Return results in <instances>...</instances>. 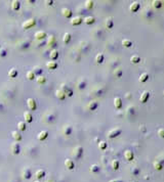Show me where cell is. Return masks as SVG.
<instances>
[{
    "label": "cell",
    "instance_id": "cell-53",
    "mask_svg": "<svg viewBox=\"0 0 164 182\" xmlns=\"http://www.w3.org/2000/svg\"><path fill=\"white\" fill-rule=\"evenodd\" d=\"M27 2H28V3H34V2H35V1H34V0H33V1H27Z\"/></svg>",
    "mask_w": 164,
    "mask_h": 182
},
{
    "label": "cell",
    "instance_id": "cell-45",
    "mask_svg": "<svg viewBox=\"0 0 164 182\" xmlns=\"http://www.w3.org/2000/svg\"><path fill=\"white\" fill-rule=\"evenodd\" d=\"M154 168H155L156 170H162V162L156 160V161L154 162Z\"/></svg>",
    "mask_w": 164,
    "mask_h": 182
},
{
    "label": "cell",
    "instance_id": "cell-28",
    "mask_svg": "<svg viewBox=\"0 0 164 182\" xmlns=\"http://www.w3.org/2000/svg\"><path fill=\"white\" fill-rule=\"evenodd\" d=\"M24 118H25V121L27 123H31L33 121V116L30 112H25L24 113Z\"/></svg>",
    "mask_w": 164,
    "mask_h": 182
},
{
    "label": "cell",
    "instance_id": "cell-39",
    "mask_svg": "<svg viewBox=\"0 0 164 182\" xmlns=\"http://www.w3.org/2000/svg\"><path fill=\"white\" fill-rule=\"evenodd\" d=\"M104 62V54L103 53H97L95 55V63L96 64H102Z\"/></svg>",
    "mask_w": 164,
    "mask_h": 182
},
{
    "label": "cell",
    "instance_id": "cell-30",
    "mask_svg": "<svg viewBox=\"0 0 164 182\" xmlns=\"http://www.w3.org/2000/svg\"><path fill=\"white\" fill-rule=\"evenodd\" d=\"M59 55H60V53H59V51H58L57 49H52V50L50 51V53H49V57H50V59H52V60L57 59V58L59 57Z\"/></svg>",
    "mask_w": 164,
    "mask_h": 182
},
{
    "label": "cell",
    "instance_id": "cell-21",
    "mask_svg": "<svg viewBox=\"0 0 164 182\" xmlns=\"http://www.w3.org/2000/svg\"><path fill=\"white\" fill-rule=\"evenodd\" d=\"M133 153H132V150H130V149H126L125 151H124V158L127 160V161H132L133 160Z\"/></svg>",
    "mask_w": 164,
    "mask_h": 182
},
{
    "label": "cell",
    "instance_id": "cell-29",
    "mask_svg": "<svg viewBox=\"0 0 164 182\" xmlns=\"http://www.w3.org/2000/svg\"><path fill=\"white\" fill-rule=\"evenodd\" d=\"M83 22H84L86 25H92V24L95 22V18H94L93 16L88 15V16H86V17L83 18Z\"/></svg>",
    "mask_w": 164,
    "mask_h": 182
},
{
    "label": "cell",
    "instance_id": "cell-51",
    "mask_svg": "<svg viewBox=\"0 0 164 182\" xmlns=\"http://www.w3.org/2000/svg\"><path fill=\"white\" fill-rule=\"evenodd\" d=\"M45 4L50 6V5H52V4H53V1H52V0H45Z\"/></svg>",
    "mask_w": 164,
    "mask_h": 182
},
{
    "label": "cell",
    "instance_id": "cell-26",
    "mask_svg": "<svg viewBox=\"0 0 164 182\" xmlns=\"http://www.w3.org/2000/svg\"><path fill=\"white\" fill-rule=\"evenodd\" d=\"M11 135H12V138L17 142V141H21L22 140V134L19 132V131H12L11 132Z\"/></svg>",
    "mask_w": 164,
    "mask_h": 182
},
{
    "label": "cell",
    "instance_id": "cell-9",
    "mask_svg": "<svg viewBox=\"0 0 164 182\" xmlns=\"http://www.w3.org/2000/svg\"><path fill=\"white\" fill-rule=\"evenodd\" d=\"M140 7H141V3H140L139 1H134V2H132V3L130 4L129 10H130L131 12H136V11L140 9Z\"/></svg>",
    "mask_w": 164,
    "mask_h": 182
},
{
    "label": "cell",
    "instance_id": "cell-17",
    "mask_svg": "<svg viewBox=\"0 0 164 182\" xmlns=\"http://www.w3.org/2000/svg\"><path fill=\"white\" fill-rule=\"evenodd\" d=\"M82 21H83V18H82V16H80V15L74 16V17L71 19V25H73V26H78V25L81 24Z\"/></svg>",
    "mask_w": 164,
    "mask_h": 182
},
{
    "label": "cell",
    "instance_id": "cell-48",
    "mask_svg": "<svg viewBox=\"0 0 164 182\" xmlns=\"http://www.w3.org/2000/svg\"><path fill=\"white\" fill-rule=\"evenodd\" d=\"M7 55V50L4 47H0V57H4Z\"/></svg>",
    "mask_w": 164,
    "mask_h": 182
},
{
    "label": "cell",
    "instance_id": "cell-52",
    "mask_svg": "<svg viewBox=\"0 0 164 182\" xmlns=\"http://www.w3.org/2000/svg\"><path fill=\"white\" fill-rule=\"evenodd\" d=\"M109 182H123L121 179H112V180H110Z\"/></svg>",
    "mask_w": 164,
    "mask_h": 182
},
{
    "label": "cell",
    "instance_id": "cell-50",
    "mask_svg": "<svg viewBox=\"0 0 164 182\" xmlns=\"http://www.w3.org/2000/svg\"><path fill=\"white\" fill-rule=\"evenodd\" d=\"M158 135H159L161 138H163V137H164V130H163V128H160V129H158Z\"/></svg>",
    "mask_w": 164,
    "mask_h": 182
},
{
    "label": "cell",
    "instance_id": "cell-8",
    "mask_svg": "<svg viewBox=\"0 0 164 182\" xmlns=\"http://www.w3.org/2000/svg\"><path fill=\"white\" fill-rule=\"evenodd\" d=\"M22 177L24 179H30L32 177V172H31V169L29 167H26L23 169L22 171Z\"/></svg>",
    "mask_w": 164,
    "mask_h": 182
},
{
    "label": "cell",
    "instance_id": "cell-54",
    "mask_svg": "<svg viewBox=\"0 0 164 182\" xmlns=\"http://www.w3.org/2000/svg\"><path fill=\"white\" fill-rule=\"evenodd\" d=\"M35 182H40V181H38V180H37V181H35Z\"/></svg>",
    "mask_w": 164,
    "mask_h": 182
},
{
    "label": "cell",
    "instance_id": "cell-44",
    "mask_svg": "<svg viewBox=\"0 0 164 182\" xmlns=\"http://www.w3.org/2000/svg\"><path fill=\"white\" fill-rule=\"evenodd\" d=\"M26 77H27V79L28 80H34V78H35V74L33 73V71L31 70V71H28L27 72V74H26Z\"/></svg>",
    "mask_w": 164,
    "mask_h": 182
},
{
    "label": "cell",
    "instance_id": "cell-41",
    "mask_svg": "<svg viewBox=\"0 0 164 182\" xmlns=\"http://www.w3.org/2000/svg\"><path fill=\"white\" fill-rule=\"evenodd\" d=\"M93 4H94V2H93L92 0H86L85 3H84L86 9H91V8L93 7Z\"/></svg>",
    "mask_w": 164,
    "mask_h": 182
},
{
    "label": "cell",
    "instance_id": "cell-20",
    "mask_svg": "<svg viewBox=\"0 0 164 182\" xmlns=\"http://www.w3.org/2000/svg\"><path fill=\"white\" fill-rule=\"evenodd\" d=\"M7 75H8V77H9V78L13 79V78H16V77H17L19 72H17V70H16V69L12 68V69H10V70L7 72Z\"/></svg>",
    "mask_w": 164,
    "mask_h": 182
},
{
    "label": "cell",
    "instance_id": "cell-15",
    "mask_svg": "<svg viewBox=\"0 0 164 182\" xmlns=\"http://www.w3.org/2000/svg\"><path fill=\"white\" fill-rule=\"evenodd\" d=\"M46 36H47V34L44 31H37L35 33V39H37V40H42V39L46 38Z\"/></svg>",
    "mask_w": 164,
    "mask_h": 182
},
{
    "label": "cell",
    "instance_id": "cell-47",
    "mask_svg": "<svg viewBox=\"0 0 164 182\" xmlns=\"http://www.w3.org/2000/svg\"><path fill=\"white\" fill-rule=\"evenodd\" d=\"M89 171L91 172V173H97L98 171H99V167L97 166V165H92L91 167H90V169H89Z\"/></svg>",
    "mask_w": 164,
    "mask_h": 182
},
{
    "label": "cell",
    "instance_id": "cell-37",
    "mask_svg": "<svg viewBox=\"0 0 164 182\" xmlns=\"http://www.w3.org/2000/svg\"><path fill=\"white\" fill-rule=\"evenodd\" d=\"M152 6L154 8H156V9H158V8H160L162 6V1H160V0H153L152 1Z\"/></svg>",
    "mask_w": 164,
    "mask_h": 182
},
{
    "label": "cell",
    "instance_id": "cell-32",
    "mask_svg": "<svg viewBox=\"0 0 164 182\" xmlns=\"http://www.w3.org/2000/svg\"><path fill=\"white\" fill-rule=\"evenodd\" d=\"M71 38H72V36H71L70 33H65L64 36H63V42H64L65 44H68V43L71 41Z\"/></svg>",
    "mask_w": 164,
    "mask_h": 182
},
{
    "label": "cell",
    "instance_id": "cell-6",
    "mask_svg": "<svg viewBox=\"0 0 164 182\" xmlns=\"http://www.w3.org/2000/svg\"><path fill=\"white\" fill-rule=\"evenodd\" d=\"M10 150H11V153L13 155H19L20 151H21V145H20V143L16 142V141L12 142L11 145H10Z\"/></svg>",
    "mask_w": 164,
    "mask_h": 182
},
{
    "label": "cell",
    "instance_id": "cell-7",
    "mask_svg": "<svg viewBox=\"0 0 164 182\" xmlns=\"http://www.w3.org/2000/svg\"><path fill=\"white\" fill-rule=\"evenodd\" d=\"M27 105H28V108L30 110H35L37 108V103H36L35 99L32 98V97H30V98L27 99Z\"/></svg>",
    "mask_w": 164,
    "mask_h": 182
},
{
    "label": "cell",
    "instance_id": "cell-22",
    "mask_svg": "<svg viewBox=\"0 0 164 182\" xmlns=\"http://www.w3.org/2000/svg\"><path fill=\"white\" fill-rule=\"evenodd\" d=\"M114 106L116 108H118V109L122 107V99H121V97L117 96V97L114 98Z\"/></svg>",
    "mask_w": 164,
    "mask_h": 182
},
{
    "label": "cell",
    "instance_id": "cell-27",
    "mask_svg": "<svg viewBox=\"0 0 164 182\" xmlns=\"http://www.w3.org/2000/svg\"><path fill=\"white\" fill-rule=\"evenodd\" d=\"M20 7H21V2L19 1V0H13V1H11V9L12 10H19L20 9Z\"/></svg>",
    "mask_w": 164,
    "mask_h": 182
},
{
    "label": "cell",
    "instance_id": "cell-24",
    "mask_svg": "<svg viewBox=\"0 0 164 182\" xmlns=\"http://www.w3.org/2000/svg\"><path fill=\"white\" fill-rule=\"evenodd\" d=\"M105 26L107 29H112L113 26H114V22H113V18L112 17H107L106 21H105Z\"/></svg>",
    "mask_w": 164,
    "mask_h": 182
},
{
    "label": "cell",
    "instance_id": "cell-14",
    "mask_svg": "<svg viewBox=\"0 0 164 182\" xmlns=\"http://www.w3.org/2000/svg\"><path fill=\"white\" fill-rule=\"evenodd\" d=\"M76 87H77L79 90L84 89V88L86 87V80H85L84 78H80V79L78 80V82L76 83Z\"/></svg>",
    "mask_w": 164,
    "mask_h": 182
},
{
    "label": "cell",
    "instance_id": "cell-5",
    "mask_svg": "<svg viewBox=\"0 0 164 182\" xmlns=\"http://www.w3.org/2000/svg\"><path fill=\"white\" fill-rule=\"evenodd\" d=\"M61 90L63 91V92L65 93V95L68 96V97H72L73 94H74L72 88H70L67 84H62V85H61Z\"/></svg>",
    "mask_w": 164,
    "mask_h": 182
},
{
    "label": "cell",
    "instance_id": "cell-18",
    "mask_svg": "<svg viewBox=\"0 0 164 182\" xmlns=\"http://www.w3.org/2000/svg\"><path fill=\"white\" fill-rule=\"evenodd\" d=\"M149 97H150V92H148V91H144V92L142 93L141 97H140V100H141L142 103H145V102L148 101Z\"/></svg>",
    "mask_w": 164,
    "mask_h": 182
},
{
    "label": "cell",
    "instance_id": "cell-19",
    "mask_svg": "<svg viewBox=\"0 0 164 182\" xmlns=\"http://www.w3.org/2000/svg\"><path fill=\"white\" fill-rule=\"evenodd\" d=\"M143 16L146 18V19H150L152 16H153V11L150 9V8H145L144 12H143Z\"/></svg>",
    "mask_w": 164,
    "mask_h": 182
},
{
    "label": "cell",
    "instance_id": "cell-12",
    "mask_svg": "<svg viewBox=\"0 0 164 182\" xmlns=\"http://www.w3.org/2000/svg\"><path fill=\"white\" fill-rule=\"evenodd\" d=\"M62 14H63L65 17H67V18H71V17H72V14H73V11H72L70 8L64 7V8L62 9Z\"/></svg>",
    "mask_w": 164,
    "mask_h": 182
},
{
    "label": "cell",
    "instance_id": "cell-46",
    "mask_svg": "<svg viewBox=\"0 0 164 182\" xmlns=\"http://www.w3.org/2000/svg\"><path fill=\"white\" fill-rule=\"evenodd\" d=\"M111 165H112V168L114 170H118L119 169V161L118 160H113Z\"/></svg>",
    "mask_w": 164,
    "mask_h": 182
},
{
    "label": "cell",
    "instance_id": "cell-33",
    "mask_svg": "<svg viewBox=\"0 0 164 182\" xmlns=\"http://www.w3.org/2000/svg\"><path fill=\"white\" fill-rule=\"evenodd\" d=\"M36 82L38 83V84H44L45 82H46V77L45 76H43V75H40V76H37L36 77Z\"/></svg>",
    "mask_w": 164,
    "mask_h": 182
},
{
    "label": "cell",
    "instance_id": "cell-2",
    "mask_svg": "<svg viewBox=\"0 0 164 182\" xmlns=\"http://www.w3.org/2000/svg\"><path fill=\"white\" fill-rule=\"evenodd\" d=\"M42 120H43V122H44V123L50 124V123H52V122L56 120V115H54L52 112H47V113H45V114H44V116H43Z\"/></svg>",
    "mask_w": 164,
    "mask_h": 182
},
{
    "label": "cell",
    "instance_id": "cell-31",
    "mask_svg": "<svg viewBox=\"0 0 164 182\" xmlns=\"http://www.w3.org/2000/svg\"><path fill=\"white\" fill-rule=\"evenodd\" d=\"M35 176H36L37 179H41V178H43V177L45 176V171H44L43 169H39V170L36 171Z\"/></svg>",
    "mask_w": 164,
    "mask_h": 182
},
{
    "label": "cell",
    "instance_id": "cell-23",
    "mask_svg": "<svg viewBox=\"0 0 164 182\" xmlns=\"http://www.w3.org/2000/svg\"><path fill=\"white\" fill-rule=\"evenodd\" d=\"M65 166H66L69 170H73V169L75 168V164H74L73 160H71V159H67V160L65 161Z\"/></svg>",
    "mask_w": 164,
    "mask_h": 182
},
{
    "label": "cell",
    "instance_id": "cell-38",
    "mask_svg": "<svg viewBox=\"0 0 164 182\" xmlns=\"http://www.w3.org/2000/svg\"><path fill=\"white\" fill-rule=\"evenodd\" d=\"M122 74H123L122 69H120V68H116V69H115V71H114V76H115L116 78H121V77H122Z\"/></svg>",
    "mask_w": 164,
    "mask_h": 182
},
{
    "label": "cell",
    "instance_id": "cell-43",
    "mask_svg": "<svg viewBox=\"0 0 164 182\" xmlns=\"http://www.w3.org/2000/svg\"><path fill=\"white\" fill-rule=\"evenodd\" d=\"M121 43H122V45L124 47H131L132 46V42L130 40H128V39H123Z\"/></svg>",
    "mask_w": 164,
    "mask_h": 182
},
{
    "label": "cell",
    "instance_id": "cell-4",
    "mask_svg": "<svg viewBox=\"0 0 164 182\" xmlns=\"http://www.w3.org/2000/svg\"><path fill=\"white\" fill-rule=\"evenodd\" d=\"M121 133H122V130H121L120 128L116 127V128L111 129V130L108 132V134H107V135H108V137H109V138H115V137L119 136Z\"/></svg>",
    "mask_w": 164,
    "mask_h": 182
},
{
    "label": "cell",
    "instance_id": "cell-49",
    "mask_svg": "<svg viewBox=\"0 0 164 182\" xmlns=\"http://www.w3.org/2000/svg\"><path fill=\"white\" fill-rule=\"evenodd\" d=\"M98 148L99 149H105V148H107V142L106 141H99L98 142Z\"/></svg>",
    "mask_w": 164,
    "mask_h": 182
},
{
    "label": "cell",
    "instance_id": "cell-40",
    "mask_svg": "<svg viewBox=\"0 0 164 182\" xmlns=\"http://www.w3.org/2000/svg\"><path fill=\"white\" fill-rule=\"evenodd\" d=\"M32 71H33V73L35 74V76H40V75H42V69H41L40 67H34Z\"/></svg>",
    "mask_w": 164,
    "mask_h": 182
},
{
    "label": "cell",
    "instance_id": "cell-1",
    "mask_svg": "<svg viewBox=\"0 0 164 182\" xmlns=\"http://www.w3.org/2000/svg\"><path fill=\"white\" fill-rule=\"evenodd\" d=\"M71 155H72V157H73L75 160H79L82 157V155H83V147L80 146V145L75 146V147L73 148Z\"/></svg>",
    "mask_w": 164,
    "mask_h": 182
},
{
    "label": "cell",
    "instance_id": "cell-10",
    "mask_svg": "<svg viewBox=\"0 0 164 182\" xmlns=\"http://www.w3.org/2000/svg\"><path fill=\"white\" fill-rule=\"evenodd\" d=\"M47 137H48V131H46V130H43V131L39 132L38 135H37V139H38L39 141H43V140H45Z\"/></svg>",
    "mask_w": 164,
    "mask_h": 182
},
{
    "label": "cell",
    "instance_id": "cell-25",
    "mask_svg": "<svg viewBox=\"0 0 164 182\" xmlns=\"http://www.w3.org/2000/svg\"><path fill=\"white\" fill-rule=\"evenodd\" d=\"M46 67H47V69H49V70H56V69L58 68V64H57V62H54V60H49V62L46 63Z\"/></svg>",
    "mask_w": 164,
    "mask_h": 182
},
{
    "label": "cell",
    "instance_id": "cell-36",
    "mask_svg": "<svg viewBox=\"0 0 164 182\" xmlns=\"http://www.w3.org/2000/svg\"><path fill=\"white\" fill-rule=\"evenodd\" d=\"M17 128H19V130H20L21 132H23V131L26 130L27 125H26V123H25L24 121H20V122L17 123Z\"/></svg>",
    "mask_w": 164,
    "mask_h": 182
},
{
    "label": "cell",
    "instance_id": "cell-42",
    "mask_svg": "<svg viewBox=\"0 0 164 182\" xmlns=\"http://www.w3.org/2000/svg\"><path fill=\"white\" fill-rule=\"evenodd\" d=\"M130 62L132 64H139L141 62V57L139 55H131L130 56Z\"/></svg>",
    "mask_w": 164,
    "mask_h": 182
},
{
    "label": "cell",
    "instance_id": "cell-34",
    "mask_svg": "<svg viewBox=\"0 0 164 182\" xmlns=\"http://www.w3.org/2000/svg\"><path fill=\"white\" fill-rule=\"evenodd\" d=\"M56 96L60 99V100H64L65 99V97H66V95H65V93L63 92V91L61 90V89H59V90L56 91Z\"/></svg>",
    "mask_w": 164,
    "mask_h": 182
},
{
    "label": "cell",
    "instance_id": "cell-35",
    "mask_svg": "<svg viewBox=\"0 0 164 182\" xmlns=\"http://www.w3.org/2000/svg\"><path fill=\"white\" fill-rule=\"evenodd\" d=\"M148 79H149V75H148V73H143V74L140 76L139 81H140L141 83H144V82L148 81Z\"/></svg>",
    "mask_w": 164,
    "mask_h": 182
},
{
    "label": "cell",
    "instance_id": "cell-11",
    "mask_svg": "<svg viewBox=\"0 0 164 182\" xmlns=\"http://www.w3.org/2000/svg\"><path fill=\"white\" fill-rule=\"evenodd\" d=\"M72 131H73V128L70 125H65L63 127V134L66 136H70L72 134Z\"/></svg>",
    "mask_w": 164,
    "mask_h": 182
},
{
    "label": "cell",
    "instance_id": "cell-16",
    "mask_svg": "<svg viewBox=\"0 0 164 182\" xmlns=\"http://www.w3.org/2000/svg\"><path fill=\"white\" fill-rule=\"evenodd\" d=\"M47 45L50 47V48H53L54 49V46H56V37L53 35H49L48 39H47Z\"/></svg>",
    "mask_w": 164,
    "mask_h": 182
},
{
    "label": "cell",
    "instance_id": "cell-13",
    "mask_svg": "<svg viewBox=\"0 0 164 182\" xmlns=\"http://www.w3.org/2000/svg\"><path fill=\"white\" fill-rule=\"evenodd\" d=\"M98 106V101L96 100H92V101H89L88 104H87V108L89 110H95Z\"/></svg>",
    "mask_w": 164,
    "mask_h": 182
},
{
    "label": "cell",
    "instance_id": "cell-3",
    "mask_svg": "<svg viewBox=\"0 0 164 182\" xmlns=\"http://www.w3.org/2000/svg\"><path fill=\"white\" fill-rule=\"evenodd\" d=\"M35 25H36V19L35 18H29V19H27L26 22L23 23L22 27H23L24 30H28V29L33 28Z\"/></svg>",
    "mask_w": 164,
    "mask_h": 182
}]
</instances>
